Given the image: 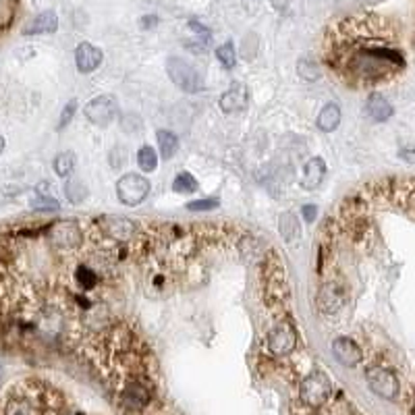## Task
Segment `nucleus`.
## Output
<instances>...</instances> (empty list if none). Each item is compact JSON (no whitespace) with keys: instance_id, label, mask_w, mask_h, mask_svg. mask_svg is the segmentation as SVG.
I'll list each match as a JSON object with an SVG mask.
<instances>
[{"instance_id":"15","label":"nucleus","mask_w":415,"mask_h":415,"mask_svg":"<svg viewBox=\"0 0 415 415\" xmlns=\"http://www.w3.org/2000/svg\"><path fill=\"white\" fill-rule=\"evenodd\" d=\"M59 30V17L55 11H44L40 13L26 30V36H36V34H55Z\"/></svg>"},{"instance_id":"17","label":"nucleus","mask_w":415,"mask_h":415,"mask_svg":"<svg viewBox=\"0 0 415 415\" xmlns=\"http://www.w3.org/2000/svg\"><path fill=\"white\" fill-rule=\"evenodd\" d=\"M316 125H318V129L324 131V133L334 131V129L340 125V106L334 104V102L326 104V106L320 110V115H318V119H316Z\"/></svg>"},{"instance_id":"30","label":"nucleus","mask_w":415,"mask_h":415,"mask_svg":"<svg viewBox=\"0 0 415 415\" xmlns=\"http://www.w3.org/2000/svg\"><path fill=\"white\" fill-rule=\"evenodd\" d=\"M3 150H5V137L0 135V154H3Z\"/></svg>"},{"instance_id":"12","label":"nucleus","mask_w":415,"mask_h":415,"mask_svg":"<svg viewBox=\"0 0 415 415\" xmlns=\"http://www.w3.org/2000/svg\"><path fill=\"white\" fill-rule=\"evenodd\" d=\"M218 106L222 113L231 115V113H241L247 108V88L243 84H233L222 98L218 100Z\"/></svg>"},{"instance_id":"18","label":"nucleus","mask_w":415,"mask_h":415,"mask_svg":"<svg viewBox=\"0 0 415 415\" xmlns=\"http://www.w3.org/2000/svg\"><path fill=\"white\" fill-rule=\"evenodd\" d=\"M156 137H158V148H160L162 158H164V160H171V158L177 154V150H179V139H177V135L162 129V131L156 133Z\"/></svg>"},{"instance_id":"25","label":"nucleus","mask_w":415,"mask_h":415,"mask_svg":"<svg viewBox=\"0 0 415 415\" xmlns=\"http://www.w3.org/2000/svg\"><path fill=\"white\" fill-rule=\"evenodd\" d=\"M220 206V202L216 197H210V200H195V202H189L187 204V210L191 212H208V210H216Z\"/></svg>"},{"instance_id":"19","label":"nucleus","mask_w":415,"mask_h":415,"mask_svg":"<svg viewBox=\"0 0 415 415\" xmlns=\"http://www.w3.org/2000/svg\"><path fill=\"white\" fill-rule=\"evenodd\" d=\"M75 171V154L73 152H61L57 158H55V173L63 179L71 177Z\"/></svg>"},{"instance_id":"4","label":"nucleus","mask_w":415,"mask_h":415,"mask_svg":"<svg viewBox=\"0 0 415 415\" xmlns=\"http://www.w3.org/2000/svg\"><path fill=\"white\" fill-rule=\"evenodd\" d=\"M330 392H332V386H330L328 376L322 371H313L307 378H303L301 388H299V396H301L299 400L311 409H318L330 398Z\"/></svg>"},{"instance_id":"8","label":"nucleus","mask_w":415,"mask_h":415,"mask_svg":"<svg viewBox=\"0 0 415 415\" xmlns=\"http://www.w3.org/2000/svg\"><path fill=\"white\" fill-rule=\"evenodd\" d=\"M98 222L102 233L117 243H131L139 231V224L125 216H100Z\"/></svg>"},{"instance_id":"29","label":"nucleus","mask_w":415,"mask_h":415,"mask_svg":"<svg viewBox=\"0 0 415 415\" xmlns=\"http://www.w3.org/2000/svg\"><path fill=\"white\" fill-rule=\"evenodd\" d=\"M398 156H400L405 162H409V164H415V150H413V148L400 150V152H398Z\"/></svg>"},{"instance_id":"14","label":"nucleus","mask_w":415,"mask_h":415,"mask_svg":"<svg viewBox=\"0 0 415 415\" xmlns=\"http://www.w3.org/2000/svg\"><path fill=\"white\" fill-rule=\"evenodd\" d=\"M392 104L382 96V94H371L365 102V115L374 123H384L392 117Z\"/></svg>"},{"instance_id":"2","label":"nucleus","mask_w":415,"mask_h":415,"mask_svg":"<svg viewBox=\"0 0 415 415\" xmlns=\"http://www.w3.org/2000/svg\"><path fill=\"white\" fill-rule=\"evenodd\" d=\"M260 284H262V295H264L266 307L272 309L274 313L276 311L284 313L289 297H291V287H289V280H287L284 264L274 249L266 251V255L262 260Z\"/></svg>"},{"instance_id":"11","label":"nucleus","mask_w":415,"mask_h":415,"mask_svg":"<svg viewBox=\"0 0 415 415\" xmlns=\"http://www.w3.org/2000/svg\"><path fill=\"white\" fill-rule=\"evenodd\" d=\"M102 59H104L102 50L90 42H81L75 50V65L79 73H94L102 65Z\"/></svg>"},{"instance_id":"20","label":"nucleus","mask_w":415,"mask_h":415,"mask_svg":"<svg viewBox=\"0 0 415 415\" xmlns=\"http://www.w3.org/2000/svg\"><path fill=\"white\" fill-rule=\"evenodd\" d=\"M173 191L181 195H189L197 191V181L191 173H179L173 181Z\"/></svg>"},{"instance_id":"10","label":"nucleus","mask_w":415,"mask_h":415,"mask_svg":"<svg viewBox=\"0 0 415 415\" xmlns=\"http://www.w3.org/2000/svg\"><path fill=\"white\" fill-rule=\"evenodd\" d=\"M330 349H332V355L336 357V361L342 363L345 367H355L363 359L361 347L353 338H349V336H336L332 340Z\"/></svg>"},{"instance_id":"24","label":"nucleus","mask_w":415,"mask_h":415,"mask_svg":"<svg viewBox=\"0 0 415 415\" xmlns=\"http://www.w3.org/2000/svg\"><path fill=\"white\" fill-rule=\"evenodd\" d=\"M32 208H34V210H59L61 204H59L55 197H50V195H46V193H40L36 200H32Z\"/></svg>"},{"instance_id":"3","label":"nucleus","mask_w":415,"mask_h":415,"mask_svg":"<svg viewBox=\"0 0 415 415\" xmlns=\"http://www.w3.org/2000/svg\"><path fill=\"white\" fill-rule=\"evenodd\" d=\"M297 328L293 326V322L282 320L280 324H276L268 336H266V349L272 357H287L289 353L295 351L297 347Z\"/></svg>"},{"instance_id":"6","label":"nucleus","mask_w":415,"mask_h":415,"mask_svg":"<svg viewBox=\"0 0 415 415\" xmlns=\"http://www.w3.org/2000/svg\"><path fill=\"white\" fill-rule=\"evenodd\" d=\"M150 195V181L137 173H129L117 183V197L125 206H139Z\"/></svg>"},{"instance_id":"13","label":"nucleus","mask_w":415,"mask_h":415,"mask_svg":"<svg viewBox=\"0 0 415 415\" xmlns=\"http://www.w3.org/2000/svg\"><path fill=\"white\" fill-rule=\"evenodd\" d=\"M324 177H326V162H324L322 158L316 156V158H311V160L305 164L299 185H301L305 191H313V189H318V187L322 185Z\"/></svg>"},{"instance_id":"1","label":"nucleus","mask_w":415,"mask_h":415,"mask_svg":"<svg viewBox=\"0 0 415 415\" xmlns=\"http://www.w3.org/2000/svg\"><path fill=\"white\" fill-rule=\"evenodd\" d=\"M322 59L332 75L349 88L367 90L388 84L405 69L388 23L378 15H355L330 26Z\"/></svg>"},{"instance_id":"27","label":"nucleus","mask_w":415,"mask_h":415,"mask_svg":"<svg viewBox=\"0 0 415 415\" xmlns=\"http://www.w3.org/2000/svg\"><path fill=\"white\" fill-rule=\"evenodd\" d=\"M299 75H303L305 79H309V81H313V79H318V71H316V67H311L309 63H301L299 65Z\"/></svg>"},{"instance_id":"21","label":"nucleus","mask_w":415,"mask_h":415,"mask_svg":"<svg viewBox=\"0 0 415 415\" xmlns=\"http://www.w3.org/2000/svg\"><path fill=\"white\" fill-rule=\"evenodd\" d=\"M137 164L144 173H154L158 168V154L152 146H144L137 152Z\"/></svg>"},{"instance_id":"26","label":"nucleus","mask_w":415,"mask_h":415,"mask_svg":"<svg viewBox=\"0 0 415 415\" xmlns=\"http://www.w3.org/2000/svg\"><path fill=\"white\" fill-rule=\"evenodd\" d=\"M75 110H77V102L75 100H71L67 106H65V110H63V115H61V121H59V129H65L71 121H73V117H75Z\"/></svg>"},{"instance_id":"7","label":"nucleus","mask_w":415,"mask_h":415,"mask_svg":"<svg viewBox=\"0 0 415 415\" xmlns=\"http://www.w3.org/2000/svg\"><path fill=\"white\" fill-rule=\"evenodd\" d=\"M365 378H367L369 388H371L378 396H382V398H386V400L396 398L398 392H400L398 378L394 376V371H390V369L384 367V365H371V367L367 369Z\"/></svg>"},{"instance_id":"22","label":"nucleus","mask_w":415,"mask_h":415,"mask_svg":"<svg viewBox=\"0 0 415 415\" xmlns=\"http://www.w3.org/2000/svg\"><path fill=\"white\" fill-rule=\"evenodd\" d=\"M216 59H218V63H220L224 69H233V67L237 65V52H235L233 42L222 44V46L216 50Z\"/></svg>"},{"instance_id":"16","label":"nucleus","mask_w":415,"mask_h":415,"mask_svg":"<svg viewBox=\"0 0 415 415\" xmlns=\"http://www.w3.org/2000/svg\"><path fill=\"white\" fill-rule=\"evenodd\" d=\"M278 231H280V237L289 245H295L299 241V237H301V224H299L297 216L291 214V212L280 214V218H278Z\"/></svg>"},{"instance_id":"28","label":"nucleus","mask_w":415,"mask_h":415,"mask_svg":"<svg viewBox=\"0 0 415 415\" xmlns=\"http://www.w3.org/2000/svg\"><path fill=\"white\" fill-rule=\"evenodd\" d=\"M316 214H318V210H316V206H303L301 208V216H303V220L307 222V224H311L313 220H316Z\"/></svg>"},{"instance_id":"31","label":"nucleus","mask_w":415,"mask_h":415,"mask_svg":"<svg viewBox=\"0 0 415 415\" xmlns=\"http://www.w3.org/2000/svg\"><path fill=\"white\" fill-rule=\"evenodd\" d=\"M0 378H3V367H0Z\"/></svg>"},{"instance_id":"5","label":"nucleus","mask_w":415,"mask_h":415,"mask_svg":"<svg viewBox=\"0 0 415 415\" xmlns=\"http://www.w3.org/2000/svg\"><path fill=\"white\" fill-rule=\"evenodd\" d=\"M166 73L173 79V84L177 88H181L183 92H187V94H197V92L204 90V81H202L200 73L191 65H187L185 61H181L177 57L168 59Z\"/></svg>"},{"instance_id":"23","label":"nucleus","mask_w":415,"mask_h":415,"mask_svg":"<svg viewBox=\"0 0 415 415\" xmlns=\"http://www.w3.org/2000/svg\"><path fill=\"white\" fill-rule=\"evenodd\" d=\"M65 191H67V197H69V202H73V204H79V202H84V200H86V195H88V189H86V185H84L79 179H71V181L65 185Z\"/></svg>"},{"instance_id":"9","label":"nucleus","mask_w":415,"mask_h":415,"mask_svg":"<svg viewBox=\"0 0 415 415\" xmlns=\"http://www.w3.org/2000/svg\"><path fill=\"white\" fill-rule=\"evenodd\" d=\"M84 113H86V119L92 125H96V127H108L117 119L119 106H117L115 98H110V96H98L92 102H88V106H86Z\"/></svg>"}]
</instances>
